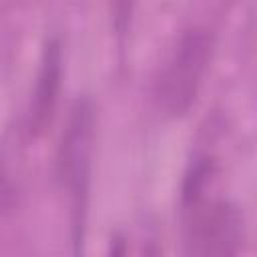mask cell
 I'll return each instance as SVG.
<instances>
[{
    "instance_id": "6da1fadb",
    "label": "cell",
    "mask_w": 257,
    "mask_h": 257,
    "mask_svg": "<svg viewBox=\"0 0 257 257\" xmlns=\"http://www.w3.org/2000/svg\"><path fill=\"white\" fill-rule=\"evenodd\" d=\"M92 141H94V106L88 96H78L70 108L66 128L58 145V161H56L58 179L66 187L72 207L74 257H82Z\"/></svg>"
},
{
    "instance_id": "7a4b0ae2",
    "label": "cell",
    "mask_w": 257,
    "mask_h": 257,
    "mask_svg": "<svg viewBox=\"0 0 257 257\" xmlns=\"http://www.w3.org/2000/svg\"><path fill=\"white\" fill-rule=\"evenodd\" d=\"M213 46V34L205 26H189L177 38L157 82L161 108L169 116H183L195 104L211 64Z\"/></svg>"
},
{
    "instance_id": "3957f363",
    "label": "cell",
    "mask_w": 257,
    "mask_h": 257,
    "mask_svg": "<svg viewBox=\"0 0 257 257\" xmlns=\"http://www.w3.org/2000/svg\"><path fill=\"white\" fill-rule=\"evenodd\" d=\"M60 84H62V46L56 38H48L40 54L34 92L30 100V131L34 135H40L50 124L58 104Z\"/></svg>"
},
{
    "instance_id": "277c9868",
    "label": "cell",
    "mask_w": 257,
    "mask_h": 257,
    "mask_svg": "<svg viewBox=\"0 0 257 257\" xmlns=\"http://www.w3.org/2000/svg\"><path fill=\"white\" fill-rule=\"evenodd\" d=\"M126 255V247H124V241L120 237H114L112 245H110V253L108 257H124Z\"/></svg>"
},
{
    "instance_id": "5b68a950",
    "label": "cell",
    "mask_w": 257,
    "mask_h": 257,
    "mask_svg": "<svg viewBox=\"0 0 257 257\" xmlns=\"http://www.w3.org/2000/svg\"><path fill=\"white\" fill-rule=\"evenodd\" d=\"M149 257H157V253H155V251H151V253H149Z\"/></svg>"
}]
</instances>
